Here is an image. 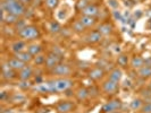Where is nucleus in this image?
Listing matches in <instances>:
<instances>
[{
    "mask_svg": "<svg viewBox=\"0 0 151 113\" xmlns=\"http://www.w3.org/2000/svg\"><path fill=\"white\" fill-rule=\"evenodd\" d=\"M1 9L5 10L8 14H12V15L17 16V17L25 15V13H26L25 5H23L22 2H19L18 0L2 1L1 2Z\"/></svg>",
    "mask_w": 151,
    "mask_h": 113,
    "instance_id": "1",
    "label": "nucleus"
},
{
    "mask_svg": "<svg viewBox=\"0 0 151 113\" xmlns=\"http://www.w3.org/2000/svg\"><path fill=\"white\" fill-rule=\"evenodd\" d=\"M18 36L23 38L24 41L35 40V38H38L40 36V31L34 25H26L24 28L18 31Z\"/></svg>",
    "mask_w": 151,
    "mask_h": 113,
    "instance_id": "2",
    "label": "nucleus"
},
{
    "mask_svg": "<svg viewBox=\"0 0 151 113\" xmlns=\"http://www.w3.org/2000/svg\"><path fill=\"white\" fill-rule=\"evenodd\" d=\"M73 86V80L68 79V78H59L55 80V93H59V92H65L69 90Z\"/></svg>",
    "mask_w": 151,
    "mask_h": 113,
    "instance_id": "3",
    "label": "nucleus"
},
{
    "mask_svg": "<svg viewBox=\"0 0 151 113\" xmlns=\"http://www.w3.org/2000/svg\"><path fill=\"white\" fill-rule=\"evenodd\" d=\"M72 72V68L69 67L66 63H58L55 68L51 69V74L56 76H59V77H66V76H69Z\"/></svg>",
    "mask_w": 151,
    "mask_h": 113,
    "instance_id": "4",
    "label": "nucleus"
},
{
    "mask_svg": "<svg viewBox=\"0 0 151 113\" xmlns=\"http://www.w3.org/2000/svg\"><path fill=\"white\" fill-rule=\"evenodd\" d=\"M122 107V102L119 99H113L107 102L106 104H104L101 107V112L102 113H113L115 111H119Z\"/></svg>",
    "mask_w": 151,
    "mask_h": 113,
    "instance_id": "5",
    "label": "nucleus"
},
{
    "mask_svg": "<svg viewBox=\"0 0 151 113\" xmlns=\"http://www.w3.org/2000/svg\"><path fill=\"white\" fill-rule=\"evenodd\" d=\"M61 57L56 52H50L48 54V57H45V66L49 69H52L55 68L58 63H60Z\"/></svg>",
    "mask_w": 151,
    "mask_h": 113,
    "instance_id": "6",
    "label": "nucleus"
},
{
    "mask_svg": "<svg viewBox=\"0 0 151 113\" xmlns=\"http://www.w3.org/2000/svg\"><path fill=\"white\" fill-rule=\"evenodd\" d=\"M118 88H119V84L117 82L110 80L109 78L102 83V90L106 94H115L118 90Z\"/></svg>",
    "mask_w": 151,
    "mask_h": 113,
    "instance_id": "7",
    "label": "nucleus"
},
{
    "mask_svg": "<svg viewBox=\"0 0 151 113\" xmlns=\"http://www.w3.org/2000/svg\"><path fill=\"white\" fill-rule=\"evenodd\" d=\"M56 109L59 113H69L75 109V104L70 101H61L57 104Z\"/></svg>",
    "mask_w": 151,
    "mask_h": 113,
    "instance_id": "8",
    "label": "nucleus"
},
{
    "mask_svg": "<svg viewBox=\"0 0 151 113\" xmlns=\"http://www.w3.org/2000/svg\"><path fill=\"white\" fill-rule=\"evenodd\" d=\"M101 38H102V34L97 30V31L90 32V33L86 35L85 41H86L88 43H90V44H96V43H99V42L101 41Z\"/></svg>",
    "mask_w": 151,
    "mask_h": 113,
    "instance_id": "9",
    "label": "nucleus"
},
{
    "mask_svg": "<svg viewBox=\"0 0 151 113\" xmlns=\"http://www.w3.org/2000/svg\"><path fill=\"white\" fill-rule=\"evenodd\" d=\"M7 65L8 67H10L12 69H14L15 71H21L23 68L25 67L26 65H25V62H23L21 61L19 59H17V58H12V59H9L7 61Z\"/></svg>",
    "mask_w": 151,
    "mask_h": 113,
    "instance_id": "10",
    "label": "nucleus"
},
{
    "mask_svg": "<svg viewBox=\"0 0 151 113\" xmlns=\"http://www.w3.org/2000/svg\"><path fill=\"white\" fill-rule=\"evenodd\" d=\"M99 11H100V10H99L98 6H96L94 4H90V5H88V6L82 10V14H83L84 16L96 17V16L99 14Z\"/></svg>",
    "mask_w": 151,
    "mask_h": 113,
    "instance_id": "11",
    "label": "nucleus"
},
{
    "mask_svg": "<svg viewBox=\"0 0 151 113\" xmlns=\"http://www.w3.org/2000/svg\"><path fill=\"white\" fill-rule=\"evenodd\" d=\"M33 75V69L30 66H25L22 70L18 72V78L21 80H30V78Z\"/></svg>",
    "mask_w": 151,
    "mask_h": 113,
    "instance_id": "12",
    "label": "nucleus"
},
{
    "mask_svg": "<svg viewBox=\"0 0 151 113\" xmlns=\"http://www.w3.org/2000/svg\"><path fill=\"white\" fill-rule=\"evenodd\" d=\"M105 76V71L101 68H93L89 71V77L93 80H100Z\"/></svg>",
    "mask_w": 151,
    "mask_h": 113,
    "instance_id": "13",
    "label": "nucleus"
},
{
    "mask_svg": "<svg viewBox=\"0 0 151 113\" xmlns=\"http://www.w3.org/2000/svg\"><path fill=\"white\" fill-rule=\"evenodd\" d=\"M17 18H18L17 16L8 14L5 10L1 9V21H2V23L8 24V25H9V24H16V23H17Z\"/></svg>",
    "mask_w": 151,
    "mask_h": 113,
    "instance_id": "14",
    "label": "nucleus"
},
{
    "mask_svg": "<svg viewBox=\"0 0 151 113\" xmlns=\"http://www.w3.org/2000/svg\"><path fill=\"white\" fill-rule=\"evenodd\" d=\"M15 57L17 58V59H19L21 61H23V62H31V61L34 59V57L31 54L29 51H21V52H17L15 53Z\"/></svg>",
    "mask_w": 151,
    "mask_h": 113,
    "instance_id": "15",
    "label": "nucleus"
},
{
    "mask_svg": "<svg viewBox=\"0 0 151 113\" xmlns=\"http://www.w3.org/2000/svg\"><path fill=\"white\" fill-rule=\"evenodd\" d=\"M25 48H26V43H25V41L24 40H19V41H15L12 46H10V49H12V51L14 53H17V52H21V51H24L25 50Z\"/></svg>",
    "mask_w": 151,
    "mask_h": 113,
    "instance_id": "16",
    "label": "nucleus"
},
{
    "mask_svg": "<svg viewBox=\"0 0 151 113\" xmlns=\"http://www.w3.org/2000/svg\"><path fill=\"white\" fill-rule=\"evenodd\" d=\"M2 77H4L5 79H7V80L13 79V78L16 77V71L14 69H12L10 67H8V65L7 66L5 65V66L2 67Z\"/></svg>",
    "mask_w": 151,
    "mask_h": 113,
    "instance_id": "17",
    "label": "nucleus"
},
{
    "mask_svg": "<svg viewBox=\"0 0 151 113\" xmlns=\"http://www.w3.org/2000/svg\"><path fill=\"white\" fill-rule=\"evenodd\" d=\"M122 77H123V72H122V70L119 68H115V69H113V70L109 72V79H110V80H114V82L119 83Z\"/></svg>",
    "mask_w": 151,
    "mask_h": 113,
    "instance_id": "18",
    "label": "nucleus"
},
{
    "mask_svg": "<svg viewBox=\"0 0 151 113\" xmlns=\"http://www.w3.org/2000/svg\"><path fill=\"white\" fill-rule=\"evenodd\" d=\"M131 66H132L133 69H137L139 70L140 68H142L144 66V59L141 58L140 55H135L131 60Z\"/></svg>",
    "mask_w": 151,
    "mask_h": 113,
    "instance_id": "19",
    "label": "nucleus"
},
{
    "mask_svg": "<svg viewBox=\"0 0 151 113\" xmlns=\"http://www.w3.org/2000/svg\"><path fill=\"white\" fill-rule=\"evenodd\" d=\"M98 31L102 35H109L113 33V25L109 23H104L98 27Z\"/></svg>",
    "mask_w": 151,
    "mask_h": 113,
    "instance_id": "20",
    "label": "nucleus"
},
{
    "mask_svg": "<svg viewBox=\"0 0 151 113\" xmlns=\"http://www.w3.org/2000/svg\"><path fill=\"white\" fill-rule=\"evenodd\" d=\"M27 51L33 55V57H37L39 55L41 51H42V46L39 44V43H33V44L27 45Z\"/></svg>",
    "mask_w": 151,
    "mask_h": 113,
    "instance_id": "21",
    "label": "nucleus"
},
{
    "mask_svg": "<svg viewBox=\"0 0 151 113\" xmlns=\"http://www.w3.org/2000/svg\"><path fill=\"white\" fill-rule=\"evenodd\" d=\"M81 23L83 24L84 26L88 28V27H92L94 24H96V17H91V16H82L80 18Z\"/></svg>",
    "mask_w": 151,
    "mask_h": 113,
    "instance_id": "22",
    "label": "nucleus"
},
{
    "mask_svg": "<svg viewBox=\"0 0 151 113\" xmlns=\"http://www.w3.org/2000/svg\"><path fill=\"white\" fill-rule=\"evenodd\" d=\"M137 75L142 78H150L151 77V67L150 66H143L142 68L139 69L137 71Z\"/></svg>",
    "mask_w": 151,
    "mask_h": 113,
    "instance_id": "23",
    "label": "nucleus"
},
{
    "mask_svg": "<svg viewBox=\"0 0 151 113\" xmlns=\"http://www.w3.org/2000/svg\"><path fill=\"white\" fill-rule=\"evenodd\" d=\"M89 95H90V93H89V90H86L85 87H82V88H80V90L76 92V97H77L78 101L86 99V98L89 97Z\"/></svg>",
    "mask_w": 151,
    "mask_h": 113,
    "instance_id": "24",
    "label": "nucleus"
},
{
    "mask_svg": "<svg viewBox=\"0 0 151 113\" xmlns=\"http://www.w3.org/2000/svg\"><path fill=\"white\" fill-rule=\"evenodd\" d=\"M129 55L127 54H119L117 57V65L122 68H125L127 67L129 65Z\"/></svg>",
    "mask_w": 151,
    "mask_h": 113,
    "instance_id": "25",
    "label": "nucleus"
},
{
    "mask_svg": "<svg viewBox=\"0 0 151 113\" xmlns=\"http://www.w3.org/2000/svg\"><path fill=\"white\" fill-rule=\"evenodd\" d=\"M143 105V101L141 98H134L131 103H129V107L133 110V111H137V110H141V107Z\"/></svg>",
    "mask_w": 151,
    "mask_h": 113,
    "instance_id": "26",
    "label": "nucleus"
},
{
    "mask_svg": "<svg viewBox=\"0 0 151 113\" xmlns=\"http://www.w3.org/2000/svg\"><path fill=\"white\" fill-rule=\"evenodd\" d=\"M85 28H86V27L81 23V21H76V22L73 24V31L76 32V33H83L84 31H85Z\"/></svg>",
    "mask_w": 151,
    "mask_h": 113,
    "instance_id": "27",
    "label": "nucleus"
},
{
    "mask_svg": "<svg viewBox=\"0 0 151 113\" xmlns=\"http://www.w3.org/2000/svg\"><path fill=\"white\" fill-rule=\"evenodd\" d=\"M49 31L53 33V34H57V33H59L61 31V27L60 25H59V23L57 22H51L49 24Z\"/></svg>",
    "mask_w": 151,
    "mask_h": 113,
    "instance_id": "28",
    "label": "nucleus"
},
{
    "mask_svg": "<svg viewBox=\"0 0 151 113\" xmlns=\"http://www.w3.org/2000/svg\"><path fill=\"white\" fill-rule=\"evenodd\" d=\"M45 6L49 8V9H55V8L58 6L59 4V0H45Z\"/></svg>",
    "mask_w": 151,
    "mask_h": 113,
    "instance_id": "29",
    "label": "nucleus"
},
{
    "mask_svg": "<svg viewBox=\"0 0 151 113\" xmlns=\"http://www.w3.org/2000/svg\"><path fill=\"white\" fill-rule=\"evenodd\" d=\"M141 112L151 113V101H147L145 103H143V105L141 107Z\"/></svg>",
    "mask_w": 151,
    "mask_h": 113,
    "instance_id": "30",
    "label": "nucleus"
},
{
    "mask_svg": "<svg viewBox=\"0 0 151 113\" xmlns=\"http://www.w3.org/2000/svg\"><path fill=\"white\" fill-rule=\"evenodd\" d=\"M34 62L37 63V66H40V65H45V57H43V55H41V54H39V55H37V57H34Z\"/></svg>",
    "mask_w": 151,
    "mask_h": 113,
    "instance_id": "31",
    "label": "nucleus"
},
{
    "mask_svg": "<svg viewBox=\"0 0 151 113\" xmlns=\"http://www.w3.org/2000/svg\"><path fill=\"white\" fill-rule=\"evenodd\" d=\"M88 5H90L88 0H80V1L77 2V5H76V8H77L78 10H81V11H82V10H83L84 8L86 7Z\"/></svg>",
    "mask_w": 151,
    "mask_h": 113,
    "instance_id": "32",
    "label": "nucleus"
},
{
    "mask_svg": "<svg viewBox=\"0 0 151 113\" xmlns=\"http://www.w3.org/2000/svg\"><path fill=\"white\" fill-rule=\"evenodd\" d=\"M142 97L145 99V101H150L151 99V88H147V90H142V93H141Z\"/></svg>",
    "mask_w": 151,
    "mask_h": 113,
    "instance_id": "33",
    "label": "nucleus"
},
{
    "mask_svg": "<svg viewBox=\"0 0 151 113\" xmlns=\"http://www.w3.org/2000/svg\"><path fill=\"white\" fill-rule=\"evenodd\" d=\"M31 86H32V84L30 83V80H22V83L19 84V87L22 90H29Z\"/></svg>",
    "mask_w": 151,
    "mask_h": 113,
    "instance_id": "34",
    "label": "nucleus"
},
{
    "mask_svg": "<svg viewBox=\"0 0 151 113\" xmlns=\"http://www.w3.org/2000/svg\"><path fill=\"white\" fill-rule=\"evenodd\" d=\"M109 2H110V6L114 8L118 7V4H115L116 2V0H109Z\"/></svg>",
    "mask_w": 151,
    "mask_h": 113,
    "instance_id": "35",
    "label": "nucleus"
},
{
    "mask_svg": "<svg viewBox=\"0 0 151 113\" xmlns=\"http://www.w3.org/2000/svg\"><path fill=\"white\" fill-rule=\"evenodd\" d=\"M19 2H22L23 5H26V4H29V2H31V0H18Z\"/></svg>",
    "mask_w": 151,
    "mask_h": 113,
    "instance_id": "36",
    "label": "nucleus"
},
{
    "mask_svg": "<svg viewBox=\"0 0 151 113\" xmlns=\"http://www.w3.org/2000/svg\"><path fill=\"white\" fill-rule=\"evenodd\" d=\"M1 113H14V112H13L12 110H4V111H2Z\"/></svg>",
    "mask_w": 151,
    "mask_h": 113,
    "instance_id": "37",
    "label": "nucleus"
},
{
    "mask_svg": "<svg viewBox=\"0 0 151 113\" xmlns=\"http://www.w3.org/2000/svg\"><path fill=\"white\" fill-rule=\"evenodd\" d=\"M148 15L150 16V18H151V9H149V11H148Z\"/></svg>",
    "mask_w": 151,
    "mask_h": 113,
    "instance_id": "38",
    "label": "nucleus"
},
{
    "mask_svg": "<svg viewBox=\"0 0 151 113\" xmlns=\"http://www.w3.org/2000/svg\"><path fill=\"white\" fill-rule=\"evenodd\" d=\"M113 113H122L121 111H115V112H113Z\"/></svg>",
    "mask_w": 151,
    "mask_h": 113,
    "instance_id": "39",
    "label": "nucleus"
},
{
    "mask_svg": "<svg viewBox=\"0 0 151 113\" xmlns=\"http://www.w3.org/2000/svg\"><path fill=\"white\" fill-rule=\"evenodd\" d=\"M2 1H13V0H2Z\"/></svg>",
    "mask_w": 151,
    "mask_h": 113,
    "instance_id": "40",
    "label": "nucleus"
},
{
    "mask_svg": "<svg viewBox=\"0 0 151 113\" xmlns=\"http://www.w3.org/2000/svg\"><path fill=\"white\" fill-rule=\"evenodd\" d=\"M150 88H151V83H150Z\"/></svg>",
    "mask_w": 151,
    "mask_h": 113,
    "instance_id": "41",
    "label": "nucleus"
}]
</instances>
